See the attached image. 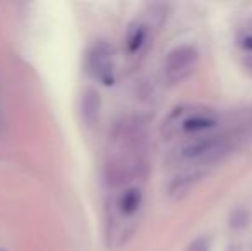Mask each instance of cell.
<instances>
[{
	"mask_svg": "<svg viewBox=\"0 0 252 251\" xmlns=\"http://www.w3.org/2000/svg\"><path fill=\"white\" fill-rule=\"evenodd\" d=\"M146 169V136L136 121L120 122L110 136L105 181L110 188H124L141 178Z\"/></svg>",
	"mask_w": 252,
	"mask_h": 251,
	"instance_id": "1",
	"label": "cell"
},
{
	"mask_svg": "<svg viewBox=\"0 0 252 251\" xmlns=\"http://www.w3.org/2000/svg\"><path fill=\"white\" fill-rule=\"evenodd\" d=\"M216 126V115L206 108H177L165 122L166 133H201Z\"/></svg>",
	"mask_w": 252,
	"mask_h": 251,
	"instance_id": "2",
	"label": "cell"
},
{
	"mask_svg": "<svg viewBox=\"0 0 252 251\" xmlns=\"http://www.w3.org/2000/svg\"><path fill=\"white\" fill-rule=\"evenodd\" d=\"M228 150V140L223 134H215V136H201L196 140L189 141L180 148V157L184 160H201V164H209L216 162L221 155Z\"/></svg>",
	"mask_w": 252,
	"mask_h": 251,
	"instance_id": "3",
	"label": "cell"
},
{
	"mask_svg": "<svg viewBox=\"0 0 252 251\" xmlns=\"http://www.w3.org/2000/svg\"><path fill=\"white\" fill-rule=\"evenodd\" d=\"M197 50L190 45H180L173 48L165 61V79L170 84H177L187 79L197 66Z\"/></svg>",
	"mask_w": 252,
	"mask_h": 251,
	"instance_id": "4",
	"label": "cell"
},
{
	"mask_svg": "<svg viewBox=\"0 0 252 251\" xmlns=\"http://www.w3.org/2000/svg\"><path fill=\"white\" fill-rule=\"evenodd\" d=\"M86 69L103 84L113 83V50L108 43H94L86 54Z\"/></svg>",
	"mask_w": 252,
	"mask_h": 251,
	"instance_id": "5",
	"label": "cell"
},
{
	"mask_svg": "<svg viewBox=\"0 0 252 251\" xmlns=\"http://www.w3.org/2000/svg\"><path fill=\"white\" fill-rule=\"evenodd\" d=\"M100 95L94 90H86L83 93V119L88 126H93L100 115Z\"/></svg>",
	"mask_w": 252,
	"mask_h": 251,
	"instance_id": "6",
	"label": "cell"
},
{
	"mask_svg": "<svg viewBox=\"0 0 252 251\" xmlns=\"http://www.w3.org/2000/svg\"><path fill=\"white\" fill-rule=\"evenodd\" d=\"M199 179H201V174L197 171H190V172H186V174L179 176V178L172 182V186H170V196L182 198V196H186V194H189V191L194 188V184H196Z\"/></svg>",
	"mask_w": 252,
	"mask_h": 251,
	"instance_id": "7",
	"label": "cell"
},
{
	"mask_svg": "<svg viewBox=\"0 0 252 251\" xmlns=\"http://www.w3.org/2000/svg\"><path fill=\"white\" fill-rule=\"evenodd\" d=\"M148 38V26L143 23H134L130 24L129 33H127V48L130 54H136L141 47L144 45Z\"/></svg>",
	"mask_w": 252,
	"mask_h": 251,
	"instance_id": "8",
	"label": "cell"
},
{
	"mask_svg": "<svg viewBox=\"0 0 252 251\" xmlns=\"http://www.w3.org/2000/svg\"><path fill=\"white\" fill-rule=\"evenodd\" d=\"M186 251H209V238L201 236V238L194 239V241L187 246Z\"/></svg>",
	"mask_w": 252,
	"mask_h": 251,
	"instance_id": "9",
	"label": "cell"
},
{
	"mask_svg": "<svg viewBox=\"0 0 252 251\" xmlns=\"http://www.w3.org/2000/svg\"><path fill=\"white\" fill-rule=\"evenodd\" d=\"M0 251H3V250H0Z\"/></svg>",
	"mask_w": 252,
	"mask_h": 251,
	"instance_id": "10",
	"label": "cell"
}]
</instances>
